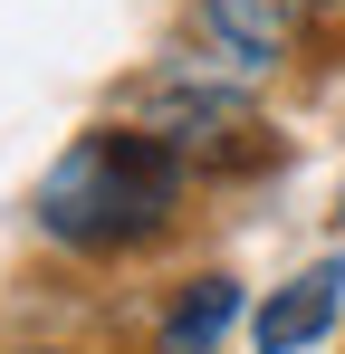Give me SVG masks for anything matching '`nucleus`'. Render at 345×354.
I'll list each match as a JSON object with an SVG mask.
<instances>
[{
	"instance_id": "1",
	"label": "nucleus",
	"mask_w": 345,
	"mask_h": 354,
	"mask_svg": "<svg viewBox=\"0 0 345 354\" xmlns=\"http://www.w3.org/2000/svg\"><path fill=\"white\" fill-rule=\"evenodd\" d=\"M182 201H192V163L125 115V124H87L39 173V230L77 259H134L172 239Z\"/></svg>"
},
{
	"instance_id": "2",
	"label": "nucleus",
	"mask_w": 345,
	"mask_h": 354,
	"mask_svg": "<svg viewBox=\"0 0 345 354\" xmlns=\"http://www.w3.org/2000/svg\"><path fill=\"white\" fill-rule=\"evenodd\" d=\"M125 115L144 124V134H163L172 153H182L192 173H211V182L278 163V134L259 115V67L221 58V48H172V58H154L125 86Z\"/></svg>"
},
{
	"instance_id": "3",
	"label": "nucleus",
	"mask_w": 345,
	"mask_h": 354,
	"mask_svg": "<svg viewBox=\"0 0 345 354\" xmlns=\"http://www.w3.org/2000/svg\"><path fill=\"white\" fill-rule=\"evenodd\" d=\"M192 19H202V39L221 48V58L259 67V77H278L317 48V29H326V10L317 0H192Z\"/></svg>"
},
{
	"instance_id": "4",
	"label": "nucleus",
	"mask_w": 345,
	"mask_h": 354,
	"mask_svg": "<svg viewBox=\"0 0 345 354\" xmlns=\"http://www.w3.org/2000/svg\"><path fill=\"white\" fill-rule=\"evenodd\" d=\"M336 316H345V259H317L288 288H269V306L249 316V345L259 354H307V345L336 335Z\"/></svg>"
},
{
	"instance_id": "5",
	"label": "nucleus",
	"mask_w": 345,
	"mask_h": 354,
	"mask_svg": "<svg viewBox=\"0 0 345 354\" xmlns=\"http://www.w3.org/2000/svg\"><path fill=\"white\" fill-rule=\"evenodd\" d=\"M230 326H240V278L202 268V278H182V288L163 297V316H154V354H221Z\"/></svg>"
},
{
	"instance_id": "6",
	"label": "nucleus",
	"mask_w": 345,
	"mask_h": 354,
	"mask_svg": "<svg viewBox=\"0 0 345 354\" xmlns=\"http://www.w3.org/2000/svg\"><path fill=\"white\" fill-rule=\"evenodd\" d=\"M317 10H326V19H345V0H317Z\"/></svg>"
},
{
	"instance_id": "7",
	"label": "nucleus",
	"mask_w": 345,
	"mask_h": 354,
	"mask_svg": "<svg viewBox=\"0 0 345 354\" xmlns=\"http://www.w3.org/2000/svg\"><path fill=\"white\" fill-rule=\"evenodd\" d=\"M19 354H67V345H19Z\"/></svg>"
},
{
	"instance_id": "8",
	"label": "nucleus",
	"mask_w": 345,
	"mask_h": 354,
	"mask_svg": "<svg viewBox=\"0 0 345 354\" xmlns=\"http://www.w3.org/2000/svg\"><path fill=\"white\" fill-rule=\"evenodd\" d=\"M336 221H345V192H336Z\"/></svg>"
}]
</instances>
